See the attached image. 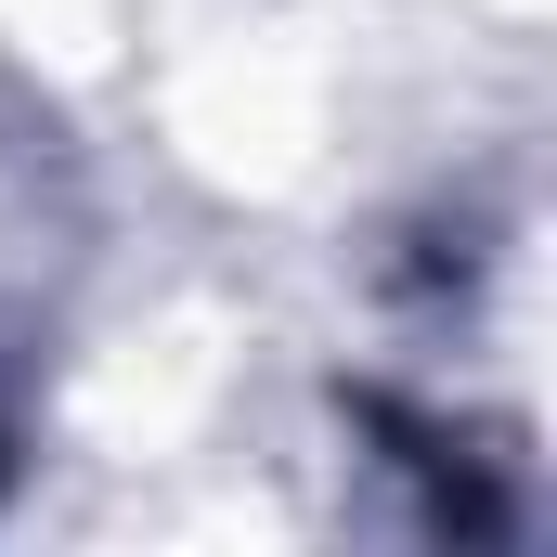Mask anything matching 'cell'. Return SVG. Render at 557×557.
<instances>
[{
    "mask_svg": "<svg viewBox=\"0 0 557 557\" xmlns=\"http://www.w3.org/2000/svg\"><path fill=\"white\" fill-rule=\"evenodd\" d=\"M350 441L389 480H416V532H441V545H493L519 519V441L506 428H467L441 403H403V389H350Z\"/></svg>",
    "mask_w": 557,
    "mask_h": 557,
    "instance_id": "cell-1",
    "label": "cell"
},
{
    "mask_svg": "<svg viewBox=\"0 0 557 557\" xmlns=\"http://www.w3.org/2000/svg\"><path fill=\"white\" fill-rule=\"evenodd\" d=\"M26 416H39V350L26 324H0V493L26 480Z\"/></svg>",
    "mask_w": 557,
    "mask_h": 557,
    "instance_id": "cell-2",
    "label": "cell"
}]
</instances>
